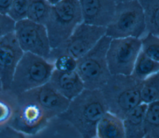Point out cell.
<instances>
[{
  "mask_svg": "<svg viewBox=\"0 0 159 138\" xmlns=\"http://www.w3.org/2000/svg\"><path fill=\"white\" fill-rule=\"evenodd\" d=\"M107 111L101 90L84 88L56 118L71 126L82 137L94 138L97 124Z\"/></svg>",
  "mask_w": 159,
  "mask_h": 138,
  "instance_id": "6da1fadb",
  "label": "cell"
},
{
  "mask_svg": "<svg viewBox=\"0 0 159 138\" xmlns=\"http://www.w3.org/2000/svg\"><path fill=\"white\" fill-rule=\"evenodd\" d=\"M143 80L130 75H111L101 89L107 111L122 119L142 103L141 88Z\"/></svg>",
  "mask_w": 159,
  "mask_h": 138,
  "instance_id": "7a4b0ae2",
  "label": "cell"
},
{
  "mask_svg": "<svg viewBox=\"0 0 159 138\" xmlns=\"http://www.w3.org/2000/svg\"><path fill=\"white\" fill-rule=\"evenodd\" d=\"M53 63L41 56L24 52L14 73L9 90L16 95L49 82Z\"/></svg>",
  "mask_w": 159,
  "mask_h": 138,
  "instance_id": "3957f363",
  "label": "cell"
},
{
  "mask_svg": "<svg viewBox=\"0 0 159 138\" xmlns=\"http://www.w3.org/2000/svg\"><path fill=\"white\" fill-rule=\"evenodd\" d=\"M111 39L104 35L88 52L78 59L76 71L85 88L101 90L111 76L106 57Z\"/></svg>",
  "mask_w": 159,
  "mask_h": 138,
  "instance_id": "277c9868",
  "label": "cell"
},
{
  "mask_svg": "<svg viewBox=\"0 0 159 138\" xmlns=\"http://www.w3.org/2000/svg\"><path fill=\"white\" fill-rule=\"evenodd\" d=\"M146 33L145 14L139 1L117 3L114 16L106 27V35L111 38H141Z\"/></svg>",
  "mask_w": 159,
  "mask_h": 138,
  "instance_id": "5b68a950",
  "label": "cell"
},
{
  "mask_svg": "<svg viewBox=\"0 0 159 138\" xmlns=\"http://www.w3.org/2000/svg\"><path fill=\"white\" fill-rule=\"evenodd\" d=\"M83 22L78 0H61L53 5L45 24L52 49L60 46Z\"/></svg>",
  "mask_w": 159,
  "mask_h": 138,
  "instance_id": "8992f818",
  "label": "cell"
},
{
  "mask_svg": "<svg viewBox=\"0 0 159 138\" xmlns=\"http://www.w3.org/2000/svg\"><path fill=\"white\" fill-rule=\"evenodd\" d=\"M53 119L37 101L17 95V105L9 127L22 136L40 133Z\"/></svg>",
  "mask_w": 159,
  "mask_h": 138,
  "instance_id": "52a82bcc",
  "label": "cell"
},
{
  "mask_svg": "<svg viewBox=\"0 0 159 138\" xmlns=\"http://www.w3.org/2000/svg\"><path fill=\"white\" fill-rule=\"evenodd\" d=\"M105 35L106 27L83 22L60 46L52 49L47 59L53 62L56 57L61 54H67L78 59Z\"/></svg>",
  "mask_w": 159,
  "mask_h": 138,
  "instance_id": "ba28073f",
  "label": "cell"
},
{
  "mask_svg": "<svg viewBox=\"0 0 159 138\" xmlns=\"http://www.w3.org/2000/svg\"><path fill=\"white\" fill-rule=\"evenodd\" d=\"M142 51V40L135 37L112 38L107 51L111 75H130Z\"/></svg>",
  "mask_w": 159,
  "mask_h": 138,
  "instance_id": "9c48e42d",
  "label": "cell"
},
{
  "mask_svg": "<svg viewBox=\"0 0 159 138\" xmlns=\"http://www.w3.org/2000/svg\"><path fill=\"white\" fill-rule=\"evenodd\" d=\"M14 33L24 52L48 58L52 47L45 25L26 18L16 22Z\"/></svg>",
  "mask_w": 159,
  "mask_h": 138,
  "instance_id": "30bf717a",
  "label": "cell"
},
{
  "mask_svg": "<svg viewBox=\"0 0 159 138\" xmlns=\"http://www.w3.org/2000/svg\"><path fill=\"white\" fill-rule=\"evenodd\" d=\"M24 53L14 32L0 38V79L3 90L9 89L16 68Z\"/></svg>",
  "mask_w": 159,
  "mask_h": 138,
  "instance_id": "8fae6325",
  "label": "cell"
},
{
  "mask_svg": "<svg viewBox=\"0 0 159 138\" xmlns=\"http://www.w3.org/2000/svg\"><path fill=\"white\" fill-rule=\"evenodd\" d=\"M19 95L37 101L47 110L53 119L63 113L70 102V100L59 93L49 82Z\"/></svg>",
  "mask_w": 159,
  "mask_h": 138,
  "instance_id": "7c38bea8",
  "label": "cell"
},
{
  "mask_svg": "<svg viewBox=\"0 0 159 138\" xmlns=\"http://www.w3.org/2000/svg\"><path fill=\"white\" fill-rule=\"evenodd\" d=\"M84 22L106 27L115 12L114 0H78Z\"/></svg>",
  "mask_w": 159,
  "mask_h": 138,
  "instance_id": "4fadbf2b",
  "label": "cell"
},
{
  "mask_svg": "<svg viewBox=\"0 0 159 138\" xmlns=\"http://www.w3.org/2000/svg\"><path fill=\"white\" fill-rule=\"evenodd\" d=\"M49 82L59 93L70 101L85 88L76 71L61 72L54 69Z\"/></svg>",
  "mask_w": 159,
  "mask_h": 138,
  "instance_id": "5bb4252c",
  "label": "cell"
},
{
  "mask_svg": "<svg viewBox=\"0 0 159 138\" xmlns=\"http://www.w3.org/2000/svg\"><path fill=\"white\" fill-rule=\"evenodd\" d=\"M148 104L142 103L122 119L125 138H145V118Z\"/></svg>",
  "mask_w": 159,
  "mask_h": 138,
  "instance_id": "9a60e30c",
  "label": "cell"
},
{
  "mask_svg": "<svg viewBox=\"0 0 159 138\" xmlns=\"http://www.w3.org/2000/svg\"><path fill=\"white\" fill-rule=\"evenodd\" d=\"M96 137L125 138L123 120L107 111L97 124Z\"/></svg>",
  "mask_w": 159,
  "mask_h": 138,
  "instance_id": "2e32d148",
  "label": "cell"
},
{
  "mask_svg": "<svg viewBox=\"0 0 159 138\" xmlns=\"http://www.w3.org/2000/svg\"><path fill=\"white\" fill-rule=\"evenodd\" d=\"M17 105V95L10 90L0 92V129L9 126Z\"/></svg>",
  "mask_w": 159,
  "mask_h": 138,
  "instance_id": "e0dca14e",
  "label": "cell"
},
{
  "mask_svg": "<svg viewBox=\"0 0 159 138\" xmlns=\"http://www.w3.org/2000/svg\"><path fill=\"white\" fill-rule=\"evenodd\" d=\"M145 17L147 33L159 37V0H139Z\"/></svg>",
  "mask_w": 159,
  "mask_h": 138,
  "instance_id": "ac0fdd59",
  "label": "cell"
},
{
  "mask_svg": "<svg viewBox=\"0 0 159 138\" xmlns=\"http://www.w3.org/2000/svg\"><path fill=\"white\" fill-rule=\"evenodd\" d=\"M159 71V62L153 60L141 51L134 65L132 75L143 80Z\"/></svg>",
  "mask_w": 159,
  "mask_h": 138,
  "instance_id": "d6986e66",
  "label": "cell"
},
{
  "mask_svg": "<svg viewBox=\"0 0 159 138\" xmlns=\"http://www.w3.org/2000/svg\"><path fill=\"white\" fill-rule=\"evenodd\" d=\"M145 138H159V100L148 104L145 118Z\"/></svg>",
  "mask_w": 159,
  "mask_h": 138,
  "instance_id": "ffe728a7",
  "label": "cell"
},
{
  "mask_svg": "<svg viewBox=\"0 0 159 138\" xmlns=\"http://www.w3.org/2000/svg\"><path fill=\"white\" fill-rule=\"evenodd\" d=\"M52 5L47 0H32L27 19L45 25L50 16Z\"/></svg>",
  "mask_w": 159,
  "mask_h": 138,
  "instance_id": "44dd1931",
  "label": "cell"
},
{
  "mask_svg": "<svg viewBox=\"0 0 159 138\" xmlns=\"http://www.w3.org/2000/svg\"><path fill=\"white\" fill-rule=\"evenodd\" d=\"M141 98L142 103L146 104L159 100V71L143 80Z\"/></svg>",
  "mask_w": 159,
  "mask_h": 138,
  "instance_id": "7402d4cb",
  "label": "cell"
},
{
  "mask_svg": "<svg viewBox=\"0 0 159 138\" xmlns=\"http://www.w3.org/2000/svg\"><path fill=\"white\" fill-rule=\"evenodd\" d=\"M142 40V51L148 57L159 62V37L147 33Z\"/></svg>",
  "mask_w": 159,
  "mask_h": 138,
  "instance_id": "603a6c76",
  "label": "cell"
},
{
  "mask_svg": "<svg viewBox=\"0 0 159 138\" xmlns=\"http://www.w3.org/2000/svg\"><path fill=\"white\" fill-rule=\"evenodd\" d=\"M32 0H12L7 15L15 22L27 18Z\"/></svg>",
  "mask_w": 159,
  "mask_h": 138,
  "instance_id": "cb8c5ba5",
  "label": "cell"
},
{
  "mask_svg": "<svg viewBox=\"0 0 159 138\" xmlns=\"http://www.w3.org/2000/svg\"><path fill=\"white\" fill-rule=\"evenodd\" d=\"M76 58L67 54H61L53 61L54 69L61 72H70L76 71L77 67Z\"/></svg>",
  "mask_w": 159,
  "mask_h": 138,
  "instance_id": "d4e9b609",
  "label": "cell"
},
{
  "mask_svg": "<svg viewBox=\"0 0 159 138\" xmlns=\"http://www.w3.org/2000/svg\"><path fill=\"white\" fill-rule=\"evenodd\" d=\"M16 22L7 14L0 12V38L4 35L13 32Z\"/></svg>",
  "mask_w": 159,
  "mask_h": 138,
  "instance_id": "484cf974",
  "label": "cell"
},
{
  "mask_svg": "<svg viewBox=\"0 0 159 138\" xmlns=\"http://www.w3.org/2000/svg\"><path fill=\"white\" fill-rule=\"evenodd\" d=\"M12 0H0V12L7 14Z\"/></svg>",
  "mask_w": 159,
  "mask_h": 138,
  "instance_id": "4316f807",
  "label": "cell"
},
{
  "mask_svg": "<svg viewBox=\"0 0 159 138\" xmlns=\"http://www.w3.org/2000/svg\"><path fill=\"white\" fill-rule=\"evenodd\" d=\"M18 134V133L12 129L11 127L9 126L3 128V129H0V135H5V134Z\"/></svg>",
  "mask_w": 159,
  "mask_h": 138,
  "instance_id": "83f0119b",
  "label": "cell"
},
{
  "mask_svg": "<svg viewBox=\"0 0 159 138\" xmlns=\"http://www.w3.org/2000/svg\"><path fill=\"white\" fill-rule=\"evenodd\" d=\"M52 6L54 5V4H56L57 3L59 2L61 0H47Z\"/></svg>",
  "mask_w": 159,
  "mask_h": 138,
  "instance_id": "f1b7e54d",
  "label": "cell"
},
{
  "mask_svg": "<svg viewBox=\"0 0 159 138\" xmlns=\"http://www.w3.org/2000/svg\"><path fill=\"white\" fill-rule=\"evenodd\" d=\"M116 3H119V2H125V1H132V0H114Z\"/></svg>",
  "mask_w": 159,
  "mask_h": 138,
  "instance_id": "f546056e",
  "label": "cell"
},
{
  "mask_svg": "<svg viewBox=\"0 0 159 138\" xmlns=\"http://www.w3.org/2000/svg\"><path fill=\"white\" fill-rule=\"evenodd\" d=\"M2 90H3V87H2V82H1V79H0V92H1Z\"/></svg>",
  "mask_w": 159,
  "mask_h": 138,
  "instance_id": "4dcf8cb0",
  "label": "cell"
}]
</instances>
